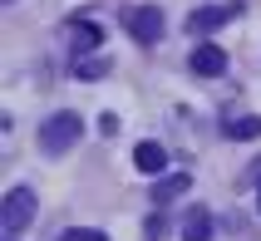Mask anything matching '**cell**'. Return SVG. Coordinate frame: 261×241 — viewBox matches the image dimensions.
Masks as SVG:
<instances>
[{"mask_svg":"<svg viewBox=\"0 0 261 241\" xmlns=\"http://www.w3.org/2000/svg\"><path fill=\"white\" fill-rule=\"evenodd\" d=\"M69 74H74V79H103V74H109V59H103V55H79V59H74V64H69Z\"/></svg>","mask_w":261,"mask_h":241,"instance_id":"cell-10","label":"cell"},{"mask_svg":"<svg viewBox=\"0 0 261 241\" xmlns=\"http://www.w3.org/2000/svg\"><path fill=\"white\" fill-rule=\"evenodd\" d=\"M256 207H261V187H256Z\"/></svg>","mask_w":261,"mask_h":241,"instance_id":"cell-15","label":"cell"},{"mask_svg":"<svg viewBox=\"0 0 261 241\" xmlns=\"http://www.w3.org/2000/svg\"><path fill=\"white\" fill-rule=\"evenodd\" d=\"M30 222H35V192H30V187L5 192V202H0V231H5V236H20Z\"/></svg>","mask_w":261,"mask_h":241,"instance_id":"cell-2","label":"cell"},{"mask_svg":"<svg viewBox=\"0 0 261 241\" xmlns=\"http://www.w3.org/2000/svg\"><path fill=\"white\" fill-rule=\"evenodd\" d=\"M232 15H242V10H237V5H202V10L188 15V30L192 35H212V30H222Z\"/></svg>","mask_w":261,"mask_h":241,"instance_id":"cell-4","label":"cell"},{"mask_svg":"<svg viewBox=\"0 0 261 241\" xmlns=\"http://www.w3.org/2000/svg\"><path fill=\"white\" fill-rule=\"evenodd\" d=\"M212 236V217L197 207V212H188V222H182V241H207Z\"/></svg>","mask_w":261,"mask_h":241,"instance_id":"cell-11","label":"cell"},{"mask_svg":"<svg viewBox=\"0 0 261 241\" xmlns=\"http://www.w3.org/2000/svg\"><path fill=\"white\" fill-rule=\"evenodd\" d=\"M133 168H138V172H163V168H168L163 143H138V148H133Z\"/></svg>","mask_w":261,"mask_h":241,"instance_id":"cell-6","label":"cell"},{"mask_svg":"<svg viewBox=\"0 0 261 241\" xmlns=\"http://www.w3.org/2000/svg\"><path fill=\"white\" fill-rule=\"evenodd\" d=\"M79 133H84V118L79 114H55V118H44L40 128V153L44 157H64L79 143Z\"/></svg>","mask_w":261,"mask_h":241,"instance_id":"cell-1","label":"cell"},{"mask_svg":"<svg viewBox=\"0 0 261 241\" xmlns=\"http://www.w3.org/2000/svg\"><path fill=\"white\" fill-rule=\"evenodd\" d=\"M168 236V222H163V212H153L148 217V231H143V241H163Z\"/></svg>","mask_w":261,"mask_h":241,"instance_id":"cell-12","label":"cell"},{"mask_svg":"<svg viewBox=\"0 0 261 241\" xmlns=\"http://www.w3.org/2000/svg\"><path fill=\"white\" fill-rule=\"evenodd\" d=\"M188 187H192V177H188V172H173V177H158V182H153V202H158V207H168V202H173V197H182Z\"/></svg>","mask_w":261,"mask_h":241,"instance_id":"cell-8","label":"cell"},{"mask_svg":"<svg viewBox=\"0 0 261 241\" xmlns=\"http://www.w3.org/2000/svg\"><path fill=\"white\" fill-rule=\"evenodd\" d=\"M192 74H202V79H217V74H227V49L202 40L197 49H192Z\"/></svg>","mask_w":261,"mask_h":241,"instance_id":"cell-5","label":"cell"},{"mask_svg":"<svg viewBox=\"0 0 261 241\" xmlns=\"http://www.w3.org/2000/svg\"><path fill=\"white\" fill-rule=\"evenodd\" d=\"M59 241H109L103 231H94V227H74V231H64Z\"/></svg>","mask_w":261,"mask_h":241,"instance_id":"cell-13","label":"cell"},{"mask_svg":"<svg viewBox=\"0 0 261 241\" xmlns=\"http://www.w3.org/2000/svg\"><path fill=\"white\" fill-rule=\"evenodd\" d=\"M227 138H232V143H256V138H261V118H256V114L232 118V123H227Z\"/></svg>","mask_w":261,"mask_h":241,"instance_id":"cell-9","label":"cell"},{"mask_svg":"<svg viewBox=\"0 0 261 241\" xmlns=\"http://www.w3.org/2000/svg\"><path fill=\"white\" fill-rule=\"evenodd\" d=\"M123 25H128V35H133L138 44H158L163 30H168V20H163L158 5H133V10L123 15Z\"/></svg>","mask_w":261,"mask_h":241,"instance_id":"cell-3","label":"cell"},{"mask_svg":"<svg viewBox=\"0 0 261 241\" xmlns=\"http://www.w3.org/2000/svg\"><path fill=\"white\" fill-rule=\"evenodd\" d=\"M242 187H261V157H256V163H251L247 172H242Z\"/></svg>","mask_w":261,"mask_h":241,"instance_id":"cell-14","label":"cell"},{"mask_svg":"<svg viewBox=\"0 0 261 241\" xmlns=\"http://www.w3.org/2000/svg\"><path fill=\"white\" fill-rule=\"evenodd\" d=\"M5 241H15V236H5Z\"/></svg>","mask_w":261,"mask_h":241,"instance_id":"cell-16","label":"cell"},{"mask_svg":"<svg viewBox=\"0 0 261 241\" xmlns=\"http://www.w3.org/2000/svg\"><path fill=\"white\" fill-rule=\"evenodd\" d=\"M69 40L79 44V55H84V49H99L103 44V30L94 25V20H79V15H74L69 20Z\"/></svg>","mask_w":261,"mask_h":241,"instance_id":"cell-7","label":"cell"}]
</instances>
